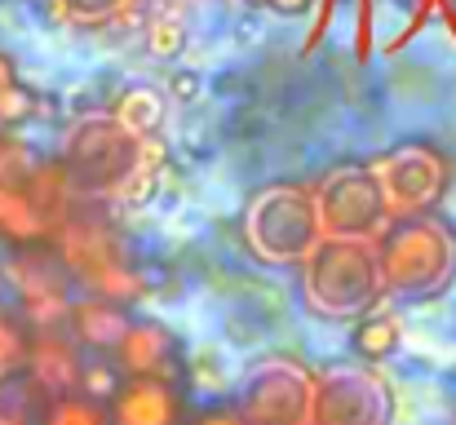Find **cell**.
Wrapping results in <instances>:
<instances>
[{
    "label": "cell",
    "mask_w": 456,
    "mask_h": 425,
    "mask_svg": "<svg viewBox=\"0 0 456 425\" xmlns=\"http://www.w3.org/2000/svg\"><path fill=\"white\" fill-rule=\"evenodd\" d=\"M53 159L67 168V177L80 191V200L111 204V208H129V204L151 200L155 182H159L155 138L129 134L111 111L76 116L62 129V142H58Z\"/></svg>",
    "instance_id": "1"
},
{
    "label": "cell",
    "mask_w": 456,
    "mask_h": 425,
    "mask_svg": "<svg viewBox=\"0 0 456 425\" xmlns=\"http://www.w3.org/2000/svg\"><path fill=\"white\" fill-rule=\"evenodd\" d=\"M53 253L80 297H102V301L134 310V301L147 292L142 271H138V253H134L111 204L80 200L76 213L58 226Z\"/></svg>",
    "instance_id": "2"
},
{
    "label": "cell",
    "mask_w": 456,
    "mask_h": 425,
    "mask_svg": "<svg viewBox=\"0 0 456 425\" xmlns=\"http://www.w3.org/2000/svg\"><path fill=\"white\" fill-rule=\"evenodd\" d=\"M297 275V306L319 323H359L386 301L377 240H319Z\"/></svg>",
    "instance_id": "3"
},
{
    "label": "cell",
    "mask_w": 456,
    "mask_h": 425,
    "mask_svg": "<svg viewBox=\"0 0 456 425\" xmlns=\"http://www.w3.org/2000/svg\"><path fill=\"white\" fill-rule=\"evenodd\" d=\"M377 262L386 297L399 301H435L456 283V226L444 213L395 217L377 235Z\"/></svg>",
    "instance_id": "4"
},
{
    "label": "cell",
    "mask_w": 456,
    "mask_h": 425,
    "mask_svg": "<svg viewBox=\"0 0 456 425\" xmlns=\"http://www.w3.org/2000/svg\"><path fill=\"white\" fill-rule=\"evenodd\" d=\"M240 235H244V253L257 266L297 271L323 240L310 182L275 177V182L257 186L240 213Z\"/></svg>",
    "instance_id": "5"
},
{
    "label": "cell",
    "mask_w": 456,
    "mask_h": 425,
    "mask_svg": "<svg viewBox=\"0 0 456 425\" xmlns=\"http://www.w3.org/2000/svg\"><path fill=\"white\" fill-rule=\"evenodd\" d=\"M386 213L395 217H421V213H439L448 191L456 182L452 155L430 138H403L395 146H386L377 159H368Z\"/></svg>",
    "instance_id": "6"
},
{
    "label": "cell",
    "mask_w": 456,
    "mask_h": 425,
    "mask_svg": "<svg viewBox=\"0 0 456 425\" xmlns=\"http://www.w3.org/2000/svg\"><path fill=\"white\" fill-rule=\"evenodd\" d=\"M310 195L323 240H377L390 226L381 186L363 159L323 168L319 177H310Z\"/></svg>",
    "instance_id": "7"
},
{
    "label": "cell",
    "mask_w": 456,
    "mask_h": 425,
    "mask_svg": "<svg viewBox=\"0 0 456 425\" xmlns=\"http://www.w3.org/2000/svg\"><path fill=\"white\" fill-rule=\"evenodd\" d=\"M399 399L381 368L368 364H328L314 372L310 421L305 425H395Z\"/></svg>",
    "instance_id": "8"
},
{
    "label": "cell",
    "mask_w": 456,
    "mask_h": 425,
    "mask_svg": "<svg viewBox=\"0 0 456 425\" xmlns=\"http://www.w3.org/2000/svg\"><path fill=\"white\" fill-rule=\"evenodd\" d=\"M0 266H4V301L27 319L31 332L67 323V310L76 301V283L62 271L53 244L0 253Z\"/></svg>",
    "instance_id": "9"
},
{
    "label": "cell",
    "mask_w": 456,
    "mask_h": 425,
    "mask_svg": "<svg viewBox=\"0 0 456 425\" xmlns=\"http://www.w3.org/2000/svg\"><path fill=\"white\" fill-rule=\"evenodd\" d=\"M310 390L314 368L297 355H266L248 368L231 404L248 425H305L310 421Z\"/></svg>",
    "instance_id": "10"
},
{
    "label": "cell",
    "mask_w": 456,
    "mask_h": 425,
    "mask_svg": "<svg viewBox=\"0 0 456 425\" xmlns=\"http://www.w3.org/2000/svg\"><path fill=\"white\" fill-rule=\"evenodd\" d=\"M111 364H116L120 377H173V381H186L182 337L155 315H134L129 319L125 337L111 350Z\"/></svg>",
    "instance_id": "11"
},
{
    "label": "cell",
    "mask_w": 456,
    "mask_h": 425,
    "mask_svg": "<svg viewBox=\"0 0 456 425\" xmlns=\"http://www.w3.org/2000/svg\"><path fill=\"white\" fill-rule=\"evenodd\" d=\"M186 381L173 377H120L107 399L111 425H186Z\"/></svg>",
    "instance_id": "12"
},
{
    "label": "cell",
    "mask_w": 456,
    "mask_h": 425,
    "mask_svg": "<svg viewBox=\"0 0 456 425\" xmlns=\"http://www.w3.org/2000/svg\"><path fill=\"white\" fill-rule=\"evenodd\" d=\"M80 368H85V350L67 337V328H40V332H31V350H27L22 377L45 399L76 395L80 390Z\"/></svg>",
    "instance_id": "13"
},
{
    "label": "cell",
    "mask_w": 456,
    "mask_h": 425,
    "mask_svg": "<svg viewBox=\"0 0 456 425\" xmlns=\"http://www.w3.org/2000/svg\"><path fill=\"white\" fill-rule=\"evenodd\" d=\"M129 319H134V310L129 306H116V301H102V297H80L76 292V301H71V310H67V337L85 350V355H98V359H111V350H116V341L125 337V328H129Z\"/></svg>",
    "instance_id": "14"
},
{
    "label": "cell",
    "mask_w": 456,
    "mask_h": 425,
    "mask_svg": "<svg viewBox=\"0 0 456 425\" xmlns=\"http://www.w3.org/2000/svg\"><path fill=\"white\" fill-rule=\"evenodd\" d=\"M58 226L40 213V204L27 195V186H0V253H22L53 244Z\"/></svg>",
    "instance_id": "15"
},
{
    "label": "cell",
    "mask_w": 456,
    "mask_h": 425,
    "mask_svg": "<svg viewBox=\"0 0 456 425\" xmlns=\"http://www.w3.org/2000/svg\"><path fill=\"white\" fill-rule=\"evenodd\" d=\"M403 346V319L386 306H377L372 315H363L354 328H350V355L354 364H368V368H381L386 359H395Z\"/></svg>",
    "instance_id": "16"
},
{
    "label": "cell",
    "mask_w": 456,
    "mask_h": 425,
    "mask_svg": "<svg viewBox=\"0 0 456 425\" xmlns=\"http://www.w3.org/2000/svg\"><path fill=\"white\" fill-rule=\"evenodd\" d=\"M111 116H116L129 134H138V138H159L164 116H168V94L155 89V85H129V89H120V98L111 102Z\"/></svg>",
    "instance_id": "17"
},
{
    "label": "cell",
    "mask_w": 456,
    "mask_h": 425,
    "mask_svg": "<svg viewBox=\"0 0 456 425\" xmlns=\"http://www.w3.org/2000/svg\"><path fill=\"white\" fill-rule=\"evenodd\" d=\"M138 31H142V49L151 58H159V62H173L186 49V22H182L177 9H168V0H151V9L142 13Z\"/></svg>",
    "instance_id": "18"
},
{
    "label": "cell",
    "mask_w": 456,
    "mask_h": 425,
    "mask_svg": "<svg viewBox=\"0 0 456 425\" xmlns=\"http://www.w3.org/2000/svg\"><path fill=\"white\" fill-rule=\"evenodd\" d=\"M58 18L71 27H111V22H129L151 9L147 0H53Z\"/></svg>",
    "instance_id": "19"
},
{
    "label": "cell",
    "mask_w": 456,
    "mask_h": 425,
    "mask_svg": "<svg viewBox=\"0 0 456 425\" xmlns=\"http://www.w3.org/2000/svg\"><path fill=\"white\" fill-rule=\"evenodd\" d=\"M27 350H31V328H27V319H22L9 301H0V386H9V381L22 377Z\"/></svg>",
    "instance_id": "20"
},
{
    "label": "cell",
    "mask_w": 456,
    "mask_h": 425,
    "mask_svg": "<svg viewBox=\"0 0 456 425\" xmlns=\"http://www.w3.org/2000/svg\"><path fill=\"white\" fill-rule=\"evenodd\" d=\"M36 425H111V421H107V404L102 399H89V395L76 390V395L45 399Z\"/></svg>",
    "instance_id": "21"
},
{
    "label": "cell",
    "mask_w": 456,
    "mask_h": 425,
    "mask_svg": "<svg viewBox=\"0 0 456 425\" xmlns=\"http://www.w3.org/2000/svg\"><path fill=\"white\" fill-rule=\"evenodd\" d=\"M40 164V151L18 134H0V186H22L31 168Z\"/></svg>",
    "instance_id": "22"
},
{
    "label": "cell",
    "mask_w": 456,
    "mask_h": 425,
    "mask_svg": "<svg viewBox=\"0 0 456 425\" xmlns=\"http://www.w3.org/2000/svg\"><path fill=\"white\" fill-rule=\"evenodd\" d=\"M120 386V372L111 359H98V355H85V368H80V395L89 399H111V390Z\"/></svg>",
    "instance_id": "23"
},
{
    "label": "cell",
    "mask_w": 456,
    "mask_h": 425,
    "mask_svg": "<svg viewBox=\"0 0 456 425\" xmlns=\"http://www.w3.org/2000/svg\"><path fill=\"white\" fill-rule=\"evenodd\" d=\"M186 425H248L240 417V408L231 399H213V404H200L186 413Z\"/></svg>",
    "instance_id": "24"
},
{
    "label": "cell",
    "mask_w": 456,
    "mask_h": 425,
    "mask_svg": "<svg viewBox=\"0 0 456 425\" xmlns=\"http://www.w3.org/2000/svg\"><path fill=\"white\" fill-rule=\"evenodd\" d=\"M195 94H200L195 71H168V102H191Z\"/></svg>",
    "instance_id": "25"
},
{
    "label": "cell",
    "mask_w": 456,
    "mask_h": 425,
    "mask_svg": "<svg viewBox=\"0 0 456 425\" xmlns=\"http://www.w3.org/2000/svg\"><path fill=\"white\" fill-rule=\"evenodd\" d=\"M253 9H266V13H284V18H297L310 9V0H248Z\"/></svg>",
    "instance_id": "26"
},
{
    "label": "cell",
    "mask_w": 456,
    "mask_h": 425,
    "mask_svg": "<svg viewBox=\"0 0 456 425\" xmlns=\"http://www.w3.org/2000/svg\"><path fill=\"white\" fill-rule=\"evenodd\" d=\"M13 85H22V80H18V62L0 49V94H4V89H13Z\"/></svg>",
    "instance_id": "27"
},
{
    "label": "cell",
    "mask_w": 456,
    "mask_h": 425,
    "mask_svg": "<svg viewBox=\"0 0 456 425\" xmlns=\"http://www.w3.org/2000/svg\"><path fill=\"white\" fill-rule=\"evenodd\" d=\"M0 301H4V266H0Z\"/></svg>",
    "instance_id": "28"
}]
</instances>
